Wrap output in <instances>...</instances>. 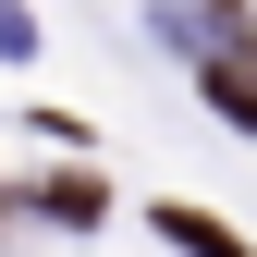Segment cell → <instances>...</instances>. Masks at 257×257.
I'll list each match as a JSON object with an SVG mask.
<instances>
[{
	"label": "cell",
	"mask_w": 257,
	"mask_h": 257,
	"mask_svg": "<svg viewBox=\"0 0 257 257\" xmlns=\"http://www.w3.org/2000/svg\"><path fill=\"white\" fill-rule=\"evenodd\" d=\"M159 233H172L184 257H245V245H233V233H220V220H208V208H159Z\"/></svg>",
	"instance_id": "1"
},
{
	"label": "cell",
	"mask_w": 257,
	"mask_h": 257,
	"mask_svg": "<svg viewBox=\"0 0 257 257\" xmlns=\"http://www.w3.org/2000/svg\"><path fill=\"white\" fill-rule=\"evenodd\" d=\"M208 98H220V122H245V135H257V61H220Z\"/></svg>",
	"instance_id": "2"
},
{
	"label": "cell",
	"mask_w": 257,
	"mask_h": 257,
	"mask_svg": "<svg viewBox=\"0 0 257 257\" xmlns=\"http://www.w3.org/2000/svg\"><path fill=\"white\" fill-rule=\"evenodd\" d=\"M37 208H49V220H98V184H86V172H61V184H49Z\"/></svg>",
	"instance_id": "3"
}]
</instances>
